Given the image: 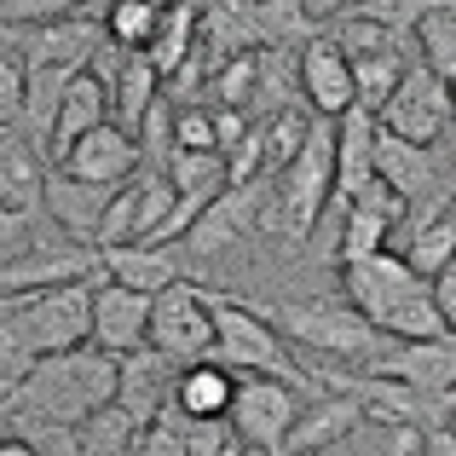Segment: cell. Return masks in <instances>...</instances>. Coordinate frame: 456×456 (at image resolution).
Listing matches in <instances>:
<instances>
[{"label": "cell", "instance_id": "obj_1", "mask_svg": "<svg viewBox=\"0 0 456 456\" xmlns=\"http://www.w3.org/2000/svg\"><path fill=\"white\" fill-rule=\"evenodd\" d=\"M116 393V358H104L99 346H76V353L35 358L0 399L18 422L46 428V434H76L87 416H99Z\"/></svg>", "mask_w": 456, "mask_h": 456}, {"label": "cell", "instance_id": "obj_10", "mask_svg": "<svg viewBox=\"0 0 456 456\" xmlns=\"http://www.w3.org/2000/svg\"><path fill=\"white\" fill-rule=\"evenodd\" d=\"M404 225V202L393 197L381 179H370L358 197H346V220H341V243H335V260L353 266V260H370L393 243V232Z\"/></svg>", "mask_w": 456, "mask_h": 456}, {"label": "cell", "instance_id": "obj_21", "mask_svg": "<svg viewBox=\"0 0 456 456\" xmlns=\"http://www.w3.org/2000/svg\"><path fill=\"white\" fill-rule=\"evenodd\" d=\"M41 185H46V156L18 127H0V208L35 214L41 208Z\"/></svg>", "mask_w": 456, "mask_h": 456}, {"label": "cell", "instance_id": "obj_2", "mask_svg": "<svg viewBox=\"0 0 456 456\" xmlns=\"http://www.w3.org/2000/svg\"><path fill=\"white\" fill-rule=\"evenodd\" d=\"M208 323H214V364H225L232 376H272V381H295L301 387V364L289 358V341L272 330L248 301L208 289Z\"/></svg>", "mask_w": 456, "mask_h": 456}, {"label": "cell", "instance_id": "obj_38", "mask_svg": "<svg viewBox=\"0 0 456 456\" xmlns=\"http://www.w3.org/2000/svg\"><path fill=\"white\" fill-rule=\"evenodd\" d=\"M18 248H29V214L0 208V255H18Z\"/></svg>", "mask_w": 456, "mask_h": 456}, {"label": "cell", "instance_id": "obj_20", "mask_svg": "<svg viewBox=\"0 0 456 456\" xmlns=\"http://www.w3.org/2000/svg\"><path fill=\"white\" fill-rule=\"evenodd\" d=\"M364 422V411H358L346 393H323V399L301 404V416L289 422V434H283V456H301V451H323V445H341L353 428Z\"/></svg>", "mask_w": 456, "mask_h": 456}, {"label": "cell", "instance_id": "obj_17", "mask_svg": "<svg viewBox=\"0 0 456 456\" xmlns=\"http://www.w3.org/2000/svg\"><path fill=\"white\" fill-rule=\"evenodd\" d=\"M330 151H335V197H358L376 179V116L346 110L330 122Z\"/></svg>", "mask_w": 456, "mask_h": 456}, {"label": "cell", "instance_id": "obj_16", "mask_svg": "<svg viewBox=\"0 0 456 456\" xmlns=\"http://www.w3.org/2000/svg\"><path fill=\"white\" fill-rule=\"evenodd\" d=\"M99 272L93 248H18L0 260V295H35L53 283H76Z\"/></svg>", "mask_w": 456, "mask_h": 456}, {"label": "cell", "instance_id": "obj_5", "mask_svg": "<svg viewBox=\"0 0 456 456\" xmlns=\"http://www.w3.org/2000/svg\"><path fill=\"white\" fill-rule=\"evenodd\" d=\"M145 346L162 353L174 370L202 364L214 353V323H208V289L191 278L167 283L162 295H151V318H145Z\"/></svg>", "mask_w": 456, "mask_h": 456}, {"label": "cell", "instance_id": "obj_7", "mask_svg": "<svg viewBox=\"0 0 456 456\" xmlns=\"http://www.w3.org/2000/svg\"><path fill=\"white\" fill-rule=\"evenodd\" d=\"M364 370H370V376H381V381L411 387L416 399H451L456 341H387Z\"/></svg>", "mask_w": 456, "mask_h": 456}, {"label": "cell", "instance_id": "obj_28", "mask_svg": "<svg viewBox=\"0 0 456 456\" xmlns=\"http://www.w3.org/2000/svg\"><path fill=\"white\" fill-rule=\"evenodd\" d=\"M162 6L167 0H116V6H104V35H110L116 53H145Z\"/></svg>", "mask_w": 456, "mask_h": 456}, {"label": "cell", "instance_id": "obj_41", "mask_svg": "<svg viewBox=\"0 0 456 456\" xmlns=\"http://www.w3.org/2000/svg\"><path fill=\"white\" fill-rule=\"evenodd\" d=\"M0 456H41V445H35L29 434H18V428H12V434H0Z\"/></svg>", "mask_w": 456, "mask_h": 456}, {"label": "cell", "instance_id": "obj_19", "mask_svg": "<svg viewBox=\"0 0 456 456\" xmlns=\"http://www.w3.org/2000/svg\"><path fill=\"white\" fill-rule=\"evenodd\" d=\"M232 393H237V376L225 364H214V358H202V364H185L174 376V399H167V411L185 416V422H225Z\"/></svg>", "mask_w": 456, "mask_h": 456}, {"label": "cell", "instance_id": "obj_30", "mask_svg": "<svg viewBox=\"0 0 456 456\" xmlns=\"http://www.w3.org/2000/svg\"><path fill=\"white\" fill-rule=\"evenodd\" d=\"M346 445H353V456H422V428L364 416V422L346 434Z\"/></svg>", "mask_w": 456, "mask_h": 456}, {"label": "cell", "instance_id": "obj_42", "mask_svg": "<svg viewBox=\"0 0 456 456\" xmlns=\"http://www.w3.org/2000/svg\"><path fill=\"white\" fill-rule=\"evenodd\" d=\"M301 456H353V445H346V439H341V445H323V451H301Z\"/></svg>", "mask_w": 456, "mask_h": 456}, {"label": "cell", "instance_id": "obj_26", "mask_svg": "<svg viewBox=\"0 0 456 456\" xmlns=\"http://www.w3.org/2000/svg\"><path fill=\"white\" fill-rule=\"evenodd\" d=\"M411 35H416V64L451 87V76H456V0H434L428 18Z\"/></svg>", "mask_w": 456, "mask_h": 456}, {"label": "cell", "instance_id": "obj_33", "mask_svg": "<svg viewBox=\"0 0 456 456\" xmlns=\"http://www.w3.org/2000/svg\"><path fill=\"white\" fill-rule=\"evenodd\" d=\"M81 12V0H0V23H64V18H76Z\"/></svg>", "mask_w": 456, "mask_h": 456}, {"label": "cell", "instance_id": "obj_24", "mask_svg": "<svg viewBox=\"0 0 456 456\" xmlns=\"http://www.w3.org/2000/svg\"><path fill=\"white\" fill-rule=\"evenodd\" d=\"M393 255L404 260V266L416 272V278H434V272H445L456 260V220L445 208L434 214H416L411 225H404V248H393Z\"/></svg>", "mask_w": 456, "mask_h": 456}, {"label": "cell", "instance_id": "obj_9", "mask_svg": "<svg viewBox=\"0 0 456 456\" xmlns=\"http://www.w3.org/2000/svg\"><path fill=\"white\" fill-rule=\"evenodd\" d=\"M422 289H428V278H416V272L404 266L393 248H381V255H370V260L341 266V295H346V306H353L358 318H370V323H381L399 301H411V295H422Z\"/></svg>", "mask_w": 456, "mask_h": 456}, {"label": "cell", "instance_id": "obj_12", "mask_svg": "<svg viewBox=\"0 0 456 456\" xmlns=\"http://www.w3.org/2000/svg\"><path fill=\"white\" fill-rule=\"evenodd\" d=\"M58 174L81 179V185H127L139 174V139L122 134L116 122H99L93 134H81L76 145L64 151Z\"/></svg>", "mask_w": 456, "mask_h": 456}, {"label": "cell", "instance_id": "obj_14", "mask_svg": "<svg viewBox=\"0 0 456 456\" xmlns=\"http://www.w3.org/2000/svg\"><path fill=\"white\" fill-rule=\"evenodd\" d=\"M145 318H151V295H134L122 283L93 278V341L104 358H127L145 346Z\"/></svg>", "mask_w": 456, "mask_h": 456}, {"label": "cell", "instance_id": "obj_29", "mask_svg": "<svg viewBox=\"0 0 456 456\" xmlns=\"http://www.w3.org/2000/svg\"><path fill=\"white\" fill-rule=\"evenodd\" d=\"M376 330H381V341H456L445 330V318L434 312V301H428V289L411 295V301H399Z\"/></svg>", "mask_w": 456, "mask_h": 456}, {"label": "cell", "instance_id": "obj_35", "mask_svg": "<svg viewBox=\"0 0 456 456\" xmlns=\"http://www.w3.org/2000/svg\"><path fill=\"white\" fill-rule=\"evenodd\" d=\"M134 456H185V439H179V416L162 411L151 428L134 434Z\"/></svg>", "mask_w": 456, "mask_h": 456}, {"label": "cell", "instance_id": "obj_23", "mask_svg": "<svg viewBox=\"0 0 456 456\" xmlns=\"http://www.w3.org/2000/svg\"><path fill=\"white\" fill-rule=\"evenodd\" d=\"M104 99L116 104V127H122V134H139L145 110L162 99V76L151 69L145 53H122V64H116V76H110V87H104Z\"/></svg>", "mask_w": 456, "mask_h": 456}, {"label": "cell", "instance_id": "obj_3", "mask_svg": "<svg viewBox=\"0 0 456 456\" xmlns=\"http://www.w3.org/2000/svg\"><path fill=\"white\" fill-rule=\"evenodd\" d=\"M278 197L266 202V214L272 220L266 225H278V232H289L295 243H306V232H312V220H318V208L330 202V191H335V151H330V122H312L306 127V139H301V151L289 156V162L278 167Z\"/></svg>", "mask_w": 456, "mask_h": 456}, {"label": "cell", "instance_id": "obj_13", "mask_svg": "<svg viewBox=\"0 0 456 456\" xmlns=\"http://www.w3.org/2000/svg\"><path fill=\"white\" fill-rule=\"evenodd\" d=\"M295 81H301L306 104L318 122H335V116L353 110V69H346V53L330 41V35H312L295 58Z\"/></svg>", "mask_w": 456, "mask_h": 456}, {"label": "cell", "instance_id": "obj_34", "mask_svg": "<svg viewBox=\"0 0 456 456\" xmlns=\"http://www.w3.org/2000/svg\"><path fill=\"white\" fill-rule=\"evenodd\" d=\"M255 76H260V58L255 53L232 58V64L220 69V99H225V110H248V99H255Z\"/></svg>", "mask_w": 456, "mask_h": 456}, {"label": "cell", "instance_id": "obj_8", "mask_svg": "<svg viewBox=\"0 0 456 456\" xmlns=\"http://www.w3.org/2000/svg\"><path fill=\"white\" fill-rule=\"evenodd\" d=\"M376 179L404 202V214H416L428 202V191L445 197V145H404V139L376 127Z\"/></svg>", "mask_w": 456, "mask_h": 456}, {"label": "cell", "instance_id": "obj_32", "mask_svg": "<svg viewBox=\"0 0 456 456\" xmlns=\"http://www.w3.org/2000/svg\"><path fill=\"white\" fill-rule=\"evenodd\" d=\"M428 6H434V0H358L353 12H341V18H358V23H376L381 35H411L416 23L428 18Z\"/></svg>", "mask_w": 456, "mask_h": 456}, {"label": "cell", "instance_id": "obj_43", "mask_svg": "<svg viewBox=\"0 0 456 456\" xmlns=\"http://www.w3.org/2000/svg\"><path fill=\"white\" fill-rule=\"evenodd\" d=\"M220 456H243V451H237V445H225V451H220Z\"/></svg>", "mask_w": 456, "mask_h": 456}, {"label": "cell", "instance_id": "obj_18", "mask_svg": "<svg viewBox=\"0 0 456 456\" xmlns=\"http://www.w3.org/2000/svg\"><path fill=\"white\" fill-rule=\"evenodd\" d=\"M93 255H99V278L104 283H122V289H134V295H162L167 283L185 278L179 260H174V248L122 243V248H93Z\"/></svg>", "mask_w": 456, "mask_h": 456}, {"label": "cell", "instance_id": "obj_4", "mask_svg": "<svg viewBox=\"0 0 456 456\" xmlns=\"http://www.w3.org/2000/svg\"><path fill=\"white\" fill-rule=\"evenodd\" d=\"M283 341L306 346L318 358H335V364H370L381 353V330L370 318H358L346 301H330V295H312V301L283 306Z\"/></svg>", "mask_w": 456, "mask_h": 456}, {"label": "cell", "instance_id": "obj_25", "mask_svg": "<svg viewBox=\"0 0 456 456\" xmlns=\"http://www.w3.org/2000/svg\"><path fill=\"white\" fill-rule=\"evenodd\" d=\"M99 53V29H87V23L64 18V23H41V29H29V46H23V69H41V64H81L87 69V58Z\"/></svg>", "mask_w": 456, "mask_h": 456}, {"label": "cell", "instance_id": "obj_22", "mask_svg": "<svg viewBox=\"0 0 456 456\" xmlns=\"http://www.w3.org/2000/svg\"><path fill=\"white\" fill-rule=\"evenodd\" d=\"M110 99H104V87L81 69L76 81H69V93H64V104H58V116H53V134H46V167H58L64 162V151L76 145L81 134H93L99 122H110Z\"/></svg>", "mask_w": 456, "mask_h": 456}, {"label": "cell", "instance_id": "obj_15", "mask_svg": "<svg viewBox=\"0 0 456 456\" xmlns=\"http://www.w3.org/2000/svg\"><path fill=\"white\" fill-rule=\"evenodd\" d=\"M116 185H81V179L58 174V167H46V185H41V208L53 214V225L69 237V243L93 248V237H99V220L104 208H110Z\"/></svg>", "mask_w": 456, "mask_h": 456}, {"label": "cell", "instance_id": "obj_11", "mask_svg": "<svg viewBox=\"0 0 456 456\" xmlns=\"http://www.w3.org/2000/svg\"><path fill=\"white\" fill-rule=\"evenodd\" d=\"M174 376H179V370L167 364L162 353H151V346H139V353L116 358V393H110V411H122L134 428H151L156 416L167 411V399H174Z\"/></svg>", "mask_w": 456, "mask_h": 456}, {"label": "cell", "instance_id": "obj_40", "mask_svg": "<svg viewBox=\"0 0 456 456\" xmlns=\"http://www.w3.org/2000/svg\"><path fill=\"white\" fill-rule=\"evenodd\" d=\"M422 456H456L451 428H428V434H422Z\"/></svg>", "mask_w": 456, "mask_h": 456}, {"label": "cell", "instance_id": "obj_36", "mask_svg": "<svg viewBox=\"0 0 456 456\" xmlns=\"http://www.w3.org/2000/svg\"><path fill=\"white\" fill-rule=\"evenodd\" d=\"M167 145H174V151H214L208 110H174V122H167ZM214 156H220V151H214Z\"/></svg>", "mask_w": 456, "mask_h": 456}, {"label": "cell", "instance_id": "obj_37", "mask_svg": "<svg viewBox=\"0 0 456 456\" xmlns=\"http://www.w3.org/2000/svg\"><path fill=\"white\" fill-rule=\"evenodd\" d=\"M18 104H23V58L0 53V127L18 122Z\"/></svg>", "mask_w": 456, "mask_h": 456}, {"label": "cell", "instance_id": "obj_6", "mask_svg": "<svg viewBox=\"0 0 456 456\" xmlns=\"http://www.w3.org/2000/svg\"><path fill=\"white\" fill-rule=\"evenodd\" d=\"M376 127L404 145H445L451 134V87L434 81L422 64H411L399 76V87L387 93V104L376 110Z\"/></svg>", "mask_w": 456, "mask_h": 456}, {"label": "cell", "instance_id": "obj_27", "mask_svg": "<svg viewBox=\"0 0 456 456\" xmlns=\"http://www.w3.org/2000/svg\"><path fill=\"white\" fill-rule=\"evenodd\" d=\"M191 23H197V6H191V0H167V6H162L156 35H151V46H145V58H151L156 76H174V69L185 64V46H191V35H197Z\"/></svg>", "mask_w": 456, "mask_h": 456}, {"label": "cell", "instance_id": "obj_31", "mask_svg": "<svg viewBox=\"0 0 456 456\" xmlns=\"http://www.w3.org/2000/svg\"><path fill=\"white\" fill-rule=\"evenodd\" d=\"M134 434H139V428L127 422L122 411H110V404H104L99 416H87V422L76 428V439H69V445H76V456H134Z\"/></svg>", "mask_w": 456, "mask_h": 456}, {"label": "cell", "instance_id": "obj_44", "mask_svg": "<svg viewBox=\"0 0 456 456\" xmlns=\"http://www.w3.org/2000/svg\"><path fill=\"white\" fill-rule=\"evenodd\" d=\"M0 411H6V399H0Z\"/></svg>", "mask_w": 456, "mask_h": 456}, {"label": "cell", "instance_id": "obj_39", "mask_svg": "<svg viewBox=\"0 0 456 456\" xmlns=\"http://www.w3.org/2000/svg\"><path fill=\"white\" fill-rule=\"evenodd\" d=\"M301 6V18H341V12H353L358 0H295Z\"/></svg>", "mask_w": 456, "mask_h": 456}]
</instances>
